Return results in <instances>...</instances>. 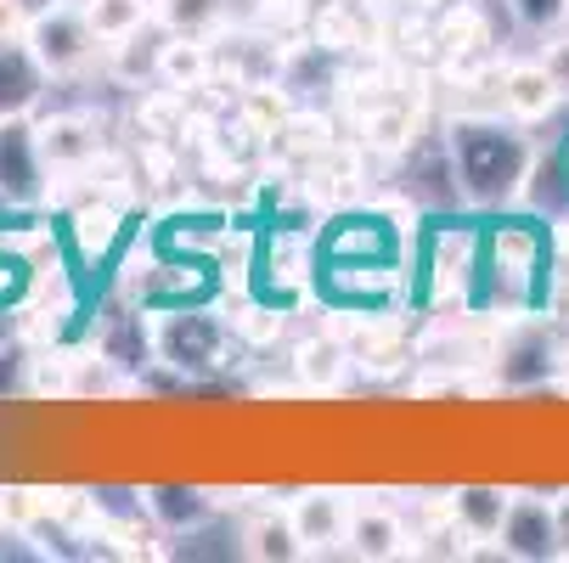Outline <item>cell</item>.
Here are the masks:
<instances>
[{
	"label": "cell",
	"instance_id": "cell-1",
	"mask_svg": "<svg viewBox=\"0 0 569 563\" xmlns=\"http://www.w3.org/2000/svg\"><path fill=\"white\" fill-rule=\"evenodd\" d=\"M406 225H418V209L372 203L339 209L328 225H316V293H328L333 310H383L400 293V254Z\"/></svg>",
	"mask_w": 569,
	"mask_h": 563
},
{
	"label": "cell",
	"instance_id": "cell-2",
	"mask_svg": "<svg viewBox=\"0 0 569 563\" xmlns=\"http://www.w3.org/2000/svg\"><path fill=\"white\" fill-rule=\"evenodd\" d=\"M451 181L479 209H508L525 198V181L536 170V147L525 141L519 119L508 113H457L451 119Z\"/></svg>",
	"mask_w": 569,
	"mask_h": 563
},
{
	"label": "cell",
	"instance_id": "cell-3",
	"mask_svg": "<svg viewBox=\"0 0 569 563\" xmlns=\"http://www.w3.org/2000/svg\"><path fill=\"white\" fill-rule=\"evenodd\" d=\"M552 265H558L552 260V237H547L541 220H519V214L497 220L491 231H479V282H485L479 310L497 315V321L502 315L508 321L536 315L547 304V293H552Z\"/></svg>",
	"mask_w": 569,
	"mask_h": 563
},
{
	"label": "cell",
	"instance_id": "cell-4",
	"mask_svg": "<svg viewBox=\"0 0 569 563\" xmlns=\"http://www.w3.org/2000/svg\"><path fill=\"white\" fill-rule=\"evenodd\" d=\"M147 333H152V355L198 378V372H220L226 355L237 350V333H231V321L209 304H164V310H152L147 321Z\"/></svg>",
	"mask_w": 569,
	"mask_h": 563
},
{
	"label": "cell",
	"instance_id": "cell-5",
	"mask_svg": "<svg viewBox=\"0 0 569 563\" xmlns=\"http://www.w3.org/2000/svg\"><path fill=\"white\" fill-rule=\"evenodd\" d=\"M29 51L40 57V68L51 79H68V73H86L91 57H97V29L86 18V7H68V0H57V7H46L34 23H29Z\"/></svg>",
	"mask_w": 569,
	"mask_h": 563
},
{
	"label": "cell",
	"instance_id": "cell-6",
	"mask_svg": "<svg viewBox=\"0 0 569 563\" xmlns=\"http://www.w3.org/2000/svg\"><path fill=\"white\" fill-rule=\"evenodd\" d=\"M479 282V231L473 225H446L423 243V299L429 304H468Z\"/></svg>",
	"mask_w": 569,
	"mask_h": 563
},
{
	"label": "cell",
	"instance_id": "cell-7",
	"mask_svg": "<svg viewBox=\"0 0 569 563\" xmlns=\"http://www.w3.org/2000/svg\"><path fill=\"white\" fill-rule=\"evenodd\" d=\"M46 175L51 170L40 158V135H34L29 113L23 119H0V192H7V203L12 209H34L51 192Z\"/></svg>",
	"mask_w": 569,
	"mask_h": 563
},
{
	"label": "cell",
	"instance_id": "cell-8",
	"mask_svg": "<svg viewBox=\"0 0 569 563\" xmlns=\"http://www.w3.org/2000/svg\"><path fill=\"white\" fill-rule=\"evenodd\" d=\"M46 170H91L102 158V124L91 113H51L34 124Z\"/></svg>",
	"mask_w": 569,
	"mask_h": 563
},
{
	"label": "cell",
	"instance_id": "cell-9",
	"mask_svg": "<svg viewBox=\"0 0 569 563\" xmlns=\"http://www.w3.org/2000/svg\"><path fill=\"white\" fill-rule=\"evenodd\" d=\"M333 141H339V135H333V119H328V113H321V108H293V113L271 130L266 158H271L277 170H310Z\"/></svg>",
	"mask_w": 569,
	"mask_h": 563
},
{
	"label": "cell",
	"instance_id": "cell-10",
	"mask_svg": "<svg viewBox=\"0 0 569 563\" xmlns=\"http://www.w3.org/2000/svg\"><path fill=\"white\" fill-rule=\"evenodd\" d=\"M502 108L519 124H541V119H552L563 108V91H558V79L547 73L541 57H525V62L502 68Z\"/></svg>",
	"mask_w": 569,
	"mask_h": 563
},
{
	"label": "cell",
	"instance_id": "cell-11",
	"mask_svg": "<svg viewBox=\"0 0 569 563\" xmlns=\"http://www.w3.org/2000/svg\"><path fill=\"white\" fill-rule=\"evenodd\" d=\"M497 541H502L508 557H525V563L558 557V519H552V502H541V496H513L508 513H502Z\"/></svg>",
	"mask_w": 569,
	"mask_h": 563
},
{
	"label": "cell",
	"instance_id": "cell-12",
	"mask_svg": "<svg viewBox=\"0 0 569 563\" xmlns=\"http://www.w3.org/2000/svg\"><path fill=\"white\" fill-rule=\"evenodd\" d=\"M350 496L345 491H305V496H293V507H288V519H293V530H299V546L305 552H333V546H345V535H350Z\"/></svg>",
	"mask_w": 569,
	"mask_h": 563
},
{
	"label": "cell",
	"instance_id": "cell-13",
	"mask_svg": "<svg viewBox=\"0 0 569 563\" xmlns=\"http://www.w3.org/2000/svg\"><path fill=\"white\" fill-rule=\"evenodd\" d=\"M345 541H350L356 557H406V552H418V535L406 530V519L383 502H356Z\"/></svg>",
	"mask_w": 569,
	"mask_h": 563
},
{
	"label": "cell",
	"instance_id": "cell-14",
	"mask_svg": "<svg viewBox=\"0 0 569 563\" xmlns=\"http://www.w3.org/2000/svg\"><path fill=\"white\" fill-rule=\"evenodd\" d=\"M429 29H435V51L451 68H468V57H479L485 46H491V18H485L479 0H446Z\"/></svg>",
	"mask_w": 569,
	"mask_h": 563
},
{
	"label": "cell",
	"instance_id": "cell-15",
	"mask_svg": "<svg viewBox=\"0 0 569 563\" xmlns=\"http://www.w3.org/2000/svg\"><path fill=\"white\" fill-rule=\"evenodd\" d=\"M46 68L29 51V40H0V119H23L40 91H46Z\"/></svg>",
	"mask_w": 569,
	"mask_h": 563
},
{
	"label": "cell",
	"instance_id": "cell-16",
	"mask_svg": "<svg viewBox=\"0 0 569 563\" xmlns=\"http://www.w3.org/2000/svg\"><path fill=\"white\" fill-rule=\"evenodd\" d=\"M305 181H310V198H328L333 209L350 203L356 187L367 181V147H361V141H333V147L305 170Z\"/></svg>",
	"mask_w": 569,
	"mask_h": 563
},
{
	"label": "cell",
	"instance_id": "cell-17",
	"mask_svg": "<svg viewBox=\"0 0 569 563\" xmlns=\"http://www.w3.org/2000/svg\"><path fill=\"white\" fill-rule=\"evenodd\" d=\"M158 79H164L170 91H187V97L214 86V51H209V40L170 34L164 46H158Z\"/></svg>",
	"mask_w": 569,
	"mask_h": 563
},
{
	"label": "cell",
	"instance_id": "cell-18",
	"mask_svg": "<svg viewBox=\"0 0 569 563\" xmlns=\"http://www.w3.org/2000/svg\"><path fill=\"white\" fill-rule=\"evenodd\" d=\"M350 344L333 333V339H305L299 350H293V378H299V389H310V394H333L345 378H350Z\"/></svg>",
	"mask_w": 569,
	"mask_h": 563
},
{
	"label": "cell",
	"instance_id": "cell-19",
	"mask_svg": "<svg viewBox=\"0 0 569 563\" xmlns=\"http://www.w3.org/2000/svg\"><path fill=\"white\" fill-rule=\"evenodd\" d=\"M86 18L102 46H119V40L141 34L158 12H152V0H86Z\"/></svg>",
	"mask_w": 569,
	"mask_h": 563
},
{
	"label": "cell",
	"instance_id": "cell-20",
	"mask_svg": "<svg viewBox=\"0 0 569 563\" xmlns=\"http://www.w3.org/2000/svg\"><path fill=\"white\" fill-rule=\"evenodd\" d=\"M158 23L170 34H198V40H214V29L226 23V7L220 0H158Z\"/></svg>",
	"mask_w": 569,
	"mask_h": 563
},
{
	"label": "cell",
	"instance_id": "cell-21",
	"mask_svg": "<svg viewBox=\"0 0 569 563\" xmlns=\"http://www.w3.org/2000/svg\"><path fill=\"white\" fill-rule=\"evenodd\" d=\"M249 557H305V546H299V530H293V519L288 513H266V519H254L249 524Z\"/></svg>",
	"mask_w": 569,
	"mask_h": 563
},
{
	"label": "cell",
	"instance_id": "cell-22",
	"mask_svg": "<svg viewBox=\"0 0 569 563\" xmlns=\"http://www.w3.org/2000/svg\"><path fill=\"white\" fill-rule=\"evenodd\" d=\"M508 502H513V496H502V491H457V519H462L479 541H497Z\"/></svg>",
	"mask_w": 569,
	"mask_h": 563
},
{
	"label": "cell",
	"instance_id": "cell-23",
	"mask_svg": "<svg viewBox=\"0 0 569 563\" xmlns=\"http://www.w3.org/2000/svg\"><path fill=\"white\" fill-rule=\"evenodd\" d=\"M310 18H316V0H260V7H254V23L266 34H277V40H288L293 29H305Z\"/></svg>",
	"mask_w": 569,
	"mask_h": 563
},
{
	"label": "cell",
	"instance_id": "cell-24",
	"mask_svg": "<svg viewBox=\"0 0 569 563\" xmlns=\"http://www.w3.org/2000/svg\"><path fill=\"white\" fill-rule=\"evenodd\" d=\"M209 507L214 502L203 491H152V513L170 524H198V519H209Z\"/></svg>",
	"mask_w": 569,
	"mask_h": 563
},
{
	"label": "cell",
	"instance_id": "cell-25",
	"mask_svg": "<svg viewBox=\"0 0 569 563\" xmlns=\"http://www.w3.org/2000/svg\"><path fill=\"white\" fill-rule=\"evenodd\" d=\"M508 7L525 29H552V23L569 18V0H508Z\"/></svg>",
	"mask_w": 569,
	"mask_h": 563
},
{
	"label": "cell",
	"instance_id": "cell-26",
	"mask_svg": "<svg viewBox=\"0 0 569 563\" xmlns=\"http://www.w3.org/2000/svg\"><path fill=\"white\" fill-rule=\"evenodd\" d=\"M18 389H29V355L0 344V394H18Z\"/></svg>",
	"mask_w": 569,
	"mask_h": 563
},
{
	"label": "cell",
	"instance_id": "cell-27",
	"mask_svg": "<svg viewBox=\"0 0 569 563\" xmlns=\"http://www.w3.org/2000/svg\"><path fill=\"white\" fill-rule=\"evenodd\" d=\"M541 62H547V73L558 79V91H563V102H569V34H563V40H547V46H541Z\"/></svg>",
	"mask_w": 569,
	"mask_h": 563
},
{
	"label": "cell",
	"instance_id": "cell-28",
	"mask_svg": "<svg viewBox=\"0 0 569 563\" xmlns=\"http://www.w3.org/2000/svg\"><path fill=\"white\" fill-rule=\"evenodd\" d=\"M29 23H34V18L18 7V0H0V40H23Z\"/></svg>",
	"mask_w": 569,
	"mask_h": 563
},
{
	"label": "cell",
	"instance_id": "cell-29",
	"mask_svg": "<svg viewBox=\"0 0 569 563\" xmlns=\"http://www.w3.org/2000/svg\"><path fill=\"white\" fill-rule=\"evenodd\" d=\"M552 519H558V557H569V496L552 502Z\"/></svg>",
	"mask_w": 569,
	"mask_h": 563
},
{
	"label": "cell",
	"instance_id": "cell-30",
	"mask_svg": "<svg viewBox=\"0 0 569 563\" xmlns=\"http://www.w3.org/2000/svg\"><path fill=\"white\" fill-rule=\"evenodd\" d=\"M406 7H412V12H423V18H435V12L446 7V0H406Z\"/></svg>",
	"mask_w": 569,
	"mask_h": 563
},
{
	"label": "cell",
	"instance_id": "cell-31",
	"mask_svg": "<svg viewBox=\"0 0 569 563\" xmlns=\"http://www.w3.org/2000/svg\"><path fill=\"white\" fill-rule=\"evenodd\" d=\"M18 7H23V12H29V18H40V12H46V7H57V0H18Z\"/></svg>",
	"mask_w": 569,
	"mask_h": 563
},
{
	"label": "cell",
	"instance_id": "cell-32",
	"mask_svg": "<svg viewBox=\"0 0 569 563\" xmlns=\"http://www.w3.org/2000/svg\"><path fill=\"white\" fill-rule=\"evenodd\" d=\"M7 333H12V321H7V310H0V344H7Z\"/></svg>",
	"mask_w": 569,
	"mask_h": 563
},
{
	"label": "cell",
	"instance_id": "cell-33",
	"mask_svg": "<svg viewBox=\"0 0 569 563\" xmlns=\"http://www.w3.org/2000/svg\"><path fill=\"white\" fill-rule=\"evenodd\" d=\"M558 164H563V181H569V141H563V152H558Z\"/></svg>",
	"mask_w": 569,
	"mask_h": 563
},
{
	"label": "cell",
	"instance_id": "cell-34",
	"mask_svg": "<svg viewBox=\"0 0 569 563\" xmlns=\"http://www.w3.org/2000/svg\"><path fill=\"white\" fill-rule=\"evenodd\" d=\"M7 209H12V203H7V192H0V220H7Z\"/></svg>",
	"mask_w": 569,
	"mask_h": 563
}]
</instances>
